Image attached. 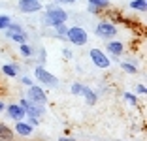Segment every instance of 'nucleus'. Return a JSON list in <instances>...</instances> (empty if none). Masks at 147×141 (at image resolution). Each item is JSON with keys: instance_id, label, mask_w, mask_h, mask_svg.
Returning a JSON list of instances; mask_svg holds the SVG:
<instances>
[{"instance_id": "1a4fd4ad", "label": "nucleus", "mask_w": 147, "mask_h": 141, "mask_svg": "<svg viewBox=\"0 0 147 141\" xmlns=\"http://www.w3.org/2000/svg\"><path fill=\"white\" fill-rule=\"evenodd\" d=\"M26 115H30V117H36V119H40V117H43L45 115V107L42 105V103H34V102H30L28 105H26Z\"/></svg>"}, {"instance_id": "6ab92c4d", "label": "nucleus", "mask_w": 147, "mask_h": 141, "mask_svg": "<svg viewBox=\"0 0 147 141\" xmlns=\"http://www.w3.org/2000/svg\"><path fill=\"white\" fill-rule=\"evenodd\" d=\"M57 32V36H61V38H66V30H68V26H66V23H61V25L53 26Z\"/></svg>"}, {"instance_id": "cd10ccee", "label": "nucleus", "mask_w": 147, "mask_h": 141, "mask_svg": "<svg viewBox=\"0 0 147 141\" xmlns=\"http://www.w3.org/2000/svg\"><path fill=\"white\" fill-rule=\"evenodd\" d=\"M55 2L57 4H61V2L62 4H74V2H78V0H55Z\"/></svg>"}, {"instance_id": "c85d7f7f", "label": "nucleus", "mask_w": 147, "mask_h": 141, "mask_svg": "<svg viewBox=\"0 0 147 141\" xmlns=\"http://www.w3.org/2000/svg\"><path fill=\"white\" fill-rule=\"evenodd\" d=\"M62 55H64V56H66V58H72V53H70V51H68V49H64V53H62Z\"/></svg>"}, {"instance_id": "f8f14e48", "label": "nucleus", "mask_w": 147, "mask_h": 141, "mask_svg": "<svg viewBox=\"0 0 147 141\" xmlns=\"http://www.w3.org/2000/svg\"><path fill=\"white\" fill-rule=\"evenodd\" d=\"M81 96H85V100H87V103H89V105H94V103H96V100H98L96 92H94V90H91L89 87H83Z\"/></svg>"}, {"instance_id": "7ed1b4c3", "label": "nucleus", "mask_w": 147, "mask_h": 141, "mask_svg": "<svg viewBox=\"0 0 147 141\" xmlns=\"http://www.w3.org/2000/svg\"><path fill=\"white\" fill-rule=\"evenodd\" d=\"M34 75H36V79H38L40 83H43L45 87H57V85H59V79H57L51 72H47L43 66H36Z\"/></svg>"}, {"instance_id": "4be33fe9", "label": "nucleus", "mask_w": 147, "mask_h": 141, "mask_svg": "<svg viewBox=\"0 0 147 141\" xmlns=\"http://www.w3.org/2000/svg\"><path fill=\"white\" fill-rule=\"evenodd\" d=\"M9 23H11V17H9V15H0V30H6Z\"/></svg>"}, {"instance_id": "423d86ee", "label": "nucleus", "mask_w": 147, "mask_h": 141, "mask_svg": "<svg viewBox=\"0 0 147 141\" xmlns=\"http://www.w3.org/2000/svg\"><path fill=\"white\" fill-rule=\"evenodd\" d=\"M117 32H119V30H117V26L113 25V23H109V21H102V23H98V25H96V34H98L100 38H104V40L113 38Z\"/></svg>"}, {"instance_id": "a211bd4d", "label": "nucleus", "mask_w": 147, "mask_h": 141, "mask_svg": "<svg viewBox=\"0 0 147 141\" xmlns=\"http://www.w3.org/2000/svg\"><path fill=\"white\" fill-rule=\"evenodd\" d=\"M19 51H21V55L23 56H32V53H34V49H32L28 43H19Z\"/></svg>"}, {"instance_id": "0eeeda50", "label": "nucleus", "mask_w": 147, "mask_h": 141, "mask_svg": "<svg viewBox=\"0 0 147 141\" xmlns=\"http://www.w3.org/2000/svg\"><path fill=\"white\" fill-rule=\"evenodd\" d=\"M17 8L21 13H36L43 8L40 0H19L17 2Z\"/></svg>"}, {"instance_id": "393cba45", "label": "nucleus", "mask_w": 147, "mask_h": 141, "mask_svg": "<svg viewBox=\"0 0 147 141\" xmlns=\"http://www.w3.org/2000/svg\"><path fill=\"white\" fill-rule=\"evenodd\" d=\"M136 92H138V94H145L147 92V87L143 85V83H140V85H136Z\"/></svg>"}, {"instance_id": "ddd939ff", "label": "nucleus", "mask_w": 147, "mask_h": 141, "mask_svg": "<svg viewBox=\"0 0 147 141\" xmlns=\"http://www.w3.org/2000/svg\"><path fill=\"white\" fill-rule=\"evenodd\" d=\"M6 36L9 40H13L15 43H25L26 42V32H11V30H6Z\"/></svg>"}, {"instance_id": "9d476101", "label": "nucleus", "mask_w": 147, "mask_h": 141, "mask_svg": "<svg viewBox=\"0 0 147 141\" xmlns=\"http://www.w3.org/2000/svg\"><path fill=\"white\" fill-rule=\"evenodd\" d=\"M106 51L113 56V60H117L119 56H121V53L125 51V45H123L121 42H109L108 45H106Z\"/></svg>"}, {"instance_id": "f3484780", "label": "nucleus", "mask_w": 147, "mask_h": 141, "mask_svg": "<svg viewBox=\"0 0 147 141\" xmlns=\"http://www.w3.org/2000/svg\"><path fill=\"white\" fill-rule=\"evenodd\" d=\"M121 62V60H119ZM121 70L126 73H130V75H136L138 73V68H136V64H130V62H121Z\"/></svg>"}, {"instance_id": "f03ea898", "label": "nucleus", "mask_w": 147, "mask_h": 141, "mask_svg": "<svg viewBox=\"0 0 147 141\" xmlns=\"http://www.w3.org/2000/svg\"><path fill=\"white\" fill-rule=\"evenodd\" d=\"M66 40L74 45H85L89 36H87V30H83L81 26H72L66 30Z\"/></svg>"}, {"instance_id": "f257e3e1", "label": "nucleus", "mask_w": 147, "mask_h": 141, "mask_svg": "<svg viewBox=\"0 0 147 141\" xmlns=\"http://www.w3.org/2000/svg\"><path fill=\"white\" fill-rule=\"evenodd\" d=\"M66 21H68V13L62 8H59V6H49V8H45V15L42 17V23L45 26H57V25L66 23Z\"/></svg>"}, {"instance_id": "6e6552de", "label": "nucleus", "mask_w": 147, "mask_h": 141, "mask_svg": "<svg viewBox=\"0 0 147 141\" xmlns=\"http://www.w3.org/2000/svg\"><path fill=\"white\" fill-rule=\"evenodd\" d=\"M6 111H8V117L13 119V120H23L26 117V111L19 103H9V105H6Z\"/></svg>"}, {"instance_id": "c756f323", "label": "nucleus", "mask_w": 147, "mask_h": 141, "mask_svg": "<svg viewBox=\"0 0 147 141\" xmlns=\"http://www.w3.org/2000/svg\"><path fill=\"white\" fill-rule=\"evenodd\" d=\"M4 109H6V103H4V102H2V100H0V113L4 111Z\"/></svg>"}, {"instance_id": "20e7f679", "label": "nucleus", "mask_w": 147, "mask_h": 141, "mask_svg": "<svg viewBox=\"0 0 147 141\" xmlns=\"http://www.w3.org/2000/svg\"><path fill=\"white\" fill-rule=\"evenodd\" d=\"M26 100H30L34 103H47V92L38 85H30L28 90H26Z\"/></svg>"}, {"instance_id": "39448f33", "label": "nucleus", "mask_w": 147, "mask_h": 141, "mask_svg": "<svg viewBox=\"0 0 147 141\" xmlns=\"http://www.w3.org/2000/svg\"><path fill=\"white\" fill-rule=\"evenodd\" d=\"M89 56H91L92 64H94L96 68H109V66H111V60H109V56L106 55L104 51H100V49H91Z\"/></svg>"}, {"instance_id": "a878e982", "label": "nucleus", "mask_w": 147, "mask_h": 141, "mask_svg": "<svg viewBox=\"0 0 147 141\" xmlns=\"http://www.w3.org/2000/svg\"><path fill=\"white\" fill-rule=\"evenodd\" d=\"M100 11H102V9H100L98 6H92V4H89V13H94V15H98Z\"/></svg>"}, {"instance_id": "aec40b11", "label": "nucleus", "mask_w": 147, "mask_h": 141, "mask_svg": "<svg viewBox=\"0 0 147 141\" xmlns=\"http://www.w3.org/2000/svg\"><path fill=\"white\" fill-rule=\"evenodd\" d=\"M89 4L98 6L100 9H106V8H109V0H89Z\"/></svg>"}, {"instance_id": "5701e85b", "label": "nucleus", "mask_w": 147, "mask_h": 141, "mask_svg": "<svg viewBox=\"0 0 147 141\" xmlns=\"http://www.w3.org/2000/svg\"><path fill=\"white\" fill-rule=\"evenodd\" d=\"M70 90H72V94H76V96H81L83 85H81V83H74V85L70 87Z\"/></svg>"}, {"instance_id": "4468645a", "label": "nucleus", "mask_w": 147, "mask_h": 141, "mask_svg": "<svg viewBox=\"0 0 147 141\" xmlns=\"http://www.w3.org/2000/svg\"><path fill=\"white\" fill-rule=\"evenodd\" d=\"M2 73L6 77H17L19 75V68L15 64H4L2 66Z\"/></svg>"}, {"instance_id": "dca6fc26", "label": "nucleus", "mask_w": 147, "mask_h": 141, "mask_svg": "<svg viewBox=\"0 0 147 141\" xmlns=\"http://www.w3.org/2000/svg\"><path fill=\"white\" fill-rule=\"evenodd\" d=\"M130 8H132V9H136V11H145V9H147V2H145V0H130Z\"/></svg>"}, {"instance_id": "9b49d317", "label": "nucleus", "mask_w": 147, "mask_h": 141, "mask_svg": "<svg viewBox=\"0 0 147 141\" xmlns=\"http://www.w3.org/2000/svg\"><path fill=\"white\" fill-rule=\"evenodd\" d=\"M32 130H34V126H30V124L25 122V120H17V124H15V132L23 137L32 136Z\"/></svg>"}, {"instance_id": "412c9836", "label": "nucleus", "mask_w": 147, "mask_h": 141, "mask_svg": "<svg viewBox=\"0 0 147 141\" xmlns=\"http://www.w3.org/2000/svg\"><path fill=\"white\" fill-rule=\"evenodd\" d=\"M123 98H125L130 105H138V98H136L132 92H125V94H123Z\"/></svg>"}, {"instance_id": "2eb2a0df", "label": "nucleus", "mask_w": 147, "mask_h": 141, "mask_svg": "<svg viewBox=\"0 0 147 141\" xmlns=\"http://www.w3.org/2000/svg\"><path fill=\"white\" fill-rule=\"evenodd\" d=\"M13 139V130H9L6 124H0V141H11Z\"/></svg>"}, {"instance_id": "bb28decb", "label": "nucleus", "mask_w": 147, "mask_h": 141, "mask_svg": "<svg viewBox=\"0 0 147 141\" xmlns=\"http://www.w3.org/2000/svg\"><path fill=\"white\" fill-rule=\"evenodd\" d=\"M26 117H28V124H30V126H38V124H40V119L30 117V115H26Z\"/></svg>"}, {"instance_id": "7c9ffc66", "label": "nucleus", "mask_w": 147, "mask_h": 141, "mask_svg": "<svg viewBox=\"0 0 147 141\" xmlns=\"http://www.w3.org/2000/svg\"><path fill=\"white\" fill-rule=\"evenodd\" d=\"M61 141H76L74 137H61Z\"/></svg>"}, {"instance_id": "b1692460", "label": "nucleus", "mask_w": 147, "mask_h": 141, "mask_svg": "<svg viewBox=\"0 0 147 141\" xmlns=\"http://www.w3.org/2000/svg\"><path fill=\"white\" fill-rule=\"evenodd\" d=\"M21 83H23V85H26V87L34 85V81H32V77H28V75H23V77H21Z\"/></svg>"}]
</instances>
